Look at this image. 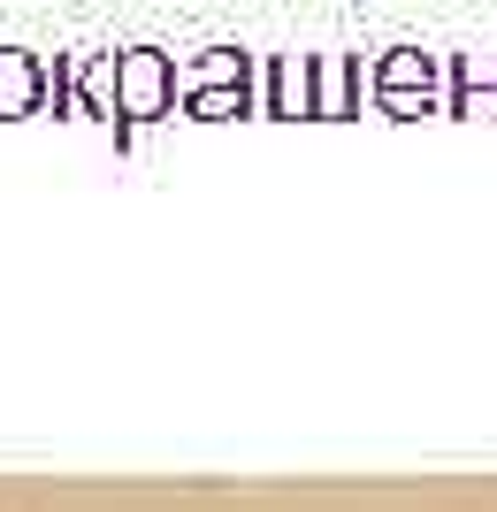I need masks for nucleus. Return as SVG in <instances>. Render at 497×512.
Here are the masks:
<instances>
[{
    "mask_svg": "<svg viewBox=\"0 0 497 512\" xmlns=\"http://www.w3.org/2000/svg\"><path fill=\"white\" fill-rule=\"evenodd\" d=\"M176 107V54L161 46H123L108 62V115H130V123H153Z\"/></svg>",
    "mask_w": 497,
    "mask_h": 512,
    "instance_id": "nucleus-1",
    "label": "nucleus"
},
{
    "mask_svg": "<svg viewBox=\"0 0 497 512\" xmlns=\"http://www.w3.org/2000/svg\"><path fill=\"white\" fill-rule=\"evenodd\" d=\"M176 100L192 115H238V107H253V54L245 46H207V62L176 69Z\"/></svg>",
    "mask_w": 497,
    "mask_h": 512,
    "instance_id": "nucleus-2",
    "label": "nucleus"
},
{
    "mask_svg": "<svg viewBox=\"0 0 497 512\" xmlns=\"http://www.w3.org/2000/svg\"><path fill=\"white\" fill-rule=\"evenodd\" d=\"M375 107H390V115L436 107V54H421V46H390L383 62H375Z\"/></svg>",
    "mask_w": 497,
    "mask_h": 512,
    "instance_id": "nucleus-3",
    "label": "nucleus"
},
{
    "mask_svg": "<svg viewBox=\"0 0 497 512\" xmlns=\"http://www.w3.org/2000/svg\"><path fill=\"white\" fill-rule=\"evenodd\" d=\"M54 100V69L31 46H0V115H39Z\"/></svg>",
    "mask_w": 497,
    "mask_h": 512,
    "instance_id": "nucleus-4",
    "label": "nucleus"
},
{
    "mask_svg": "<svg viewBox=\"0 0 497 512\" xmlns=\"http://www.w3.org/2000/svg\"><path fill=\"white\" fill-rule=\"evenodd\" d=\"M268 115H314V54L268 69Z\"/></svg>",
    "mask_w": 497,
    "mask_h": 512,
    "instance_id": "nucleus-5",
    "label": "nucleus"
},
{
    "mask_svg": "<svg viewBox=\"0 0 497 512\" xmlns=\"http://www.w3.org/2000/svg\"><path fill=\"white\" fill-rule=\"evenodd\" d=\"M360 92V62H322L314 54V115H345Z\"/></svg>",
    "mask_w": 497,
    "mask_h": 512,
    "instance_id": "nucleus-6",
    "label": "nucleus"
},
{
    "mask_svg": "<svg viewBox=\"0 0 497 512\" xmlns=\"http://www.w3.org/2000/svg\"><path fill=\"white\" fill-rule=\"evenodd\" d=\"M482 92H490V107H497V54H490V62H467V54H459V62H452V92H444V107H452V115H467Z\"/></svg>",
    "mask_w": 497,
    "mask_h": 512,
    "instance_id": "nucleus-7",
    "label": "nucleus"
}]
</instances>
